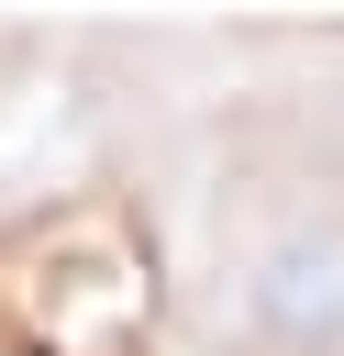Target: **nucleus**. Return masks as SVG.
I'll return each instance as SVG.
<instances>
[{"label": "nucleus", "mask_w": 344, "mask_h": 356, "mask_svg": "<svg viewBox=\"0 0 344 356\" xmlns=\"http://www.w3.org/2000/svg\"><path fill=\"white\" fill-rule=\"evenodd\" d=\"M244 323H255L266 356H344V245L277 234L244 278Z\"/></svg>", "instance_id": "f257e3e1"}]
</instances>
